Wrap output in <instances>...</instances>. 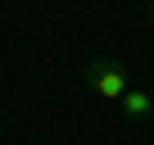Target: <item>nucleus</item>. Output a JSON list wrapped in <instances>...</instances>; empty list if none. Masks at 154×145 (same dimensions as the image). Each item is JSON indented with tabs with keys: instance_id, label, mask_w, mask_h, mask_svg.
I'll return each instance as SVG.
<instances>
[{
	"instance_id": "f257e3e1",
	"label": "nucleus",
	"mask_w": 154,
	"mask_h": 145,
	"mask_svg": "<svg viewBox=\"0 0 154 145\" xmlns=\"http://www.w3.org/2000/svg\"><path fill=\"white\" fill-rule=\"evenodd\" d=\"M86 86H91L100 100L122 104V95L131 91V77H127V68H122L118 59H95V63H86Z\"/></svg>"
},
{
	"instance_id": "f03ea898",
	"label": "nucleus",
	"mask_w": 154,
	"mask_h": 145,
	"mask_svg": "<svg viewBox=\"0 0 154 145\" xmlns=\"http://www.w3.org/2000/svg\"><path fill=\"white\" fill-rule=\"evenodd\" d=\"M122 113H127L131 122H145V118L154 113V95H149V91H140V86H131V91L122 95Z\"/></svg>"
},
{
	"instance_id": "7ed1b4c3",
	"label": "nucleus",
	"mask_w": 154,
	"mask_h": 145,
	"mask_svg": "<svg viewBox=\"0 0 154 145\" xmlns=\"http://www.w3.org/2000/svg\"><path fill=\"white\" fill-rule=\"evenodd\" d=\"M149 14H154V0H149Z\"/></svg>"
}]
</instances>
